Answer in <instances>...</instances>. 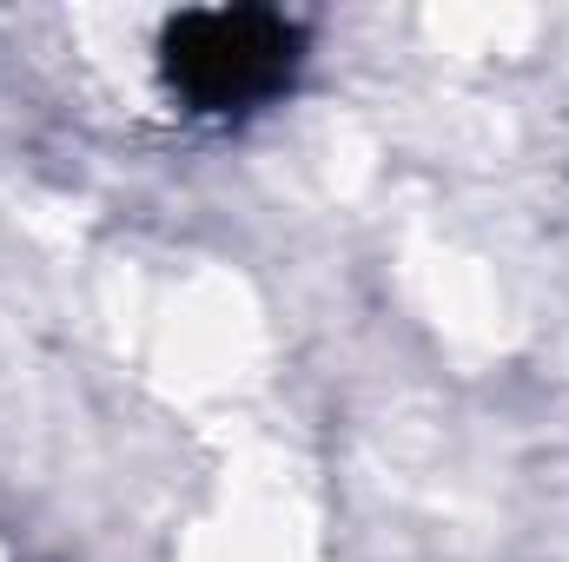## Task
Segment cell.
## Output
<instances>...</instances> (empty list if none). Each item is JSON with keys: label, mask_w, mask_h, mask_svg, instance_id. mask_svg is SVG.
Masks as SVG:
<instances>
[{"label": "cell", "mask_w": 569, "mask_h": 562, "mask_svg": "<svg viewBox=\"0 0 569 562\" xmlns=\"http://www.w3.org/2000/svg\"><path fill=\"white\" fill-rule=\"evenodd\" d=\"M298 67V27L266 7L179 13L166 33V80L192 113H246Z\"/></svg>", "instance_id": "obj_1"}]
</instances>
